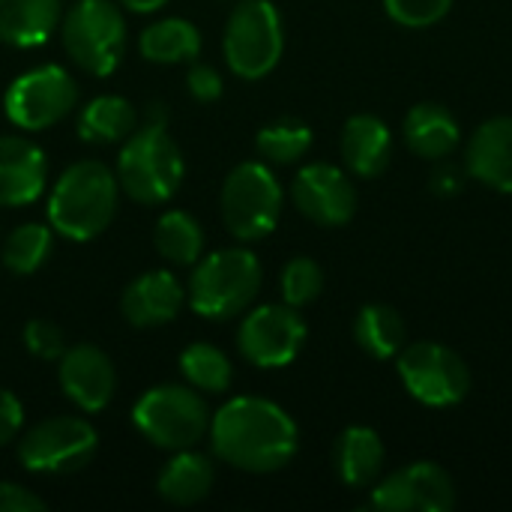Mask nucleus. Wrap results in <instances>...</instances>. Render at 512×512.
<instances>
[{
    "label": "nucleus",
    "instance_id": "f257e3e1",
    "mask_svg": "<svg viewBox=\"0 0 512 512\" xmlns=\"http://www.w3.org/2000/svg\"><path fill=\"white\" fill-rule=\"evenodd\" d=\"M207 435L216 459L246 474H276L300 447V432L291 414L258 396L225 402L216 417H210Z\"/></svg>",
    "mask_w": 512,
    "mask_h": 512
},
{
    "label": "nucleus",
    "instance_id": "f03ea898",
    "mask_svg": "<svg viewBox=\"0 0 512 512\" xmlns=\"http://www.w3.org/2000/svg\"><path fill=\"white\" fill-rule=\"evenodd\" d=\"M117 201V174L96 159H81L57 177L48 195V225L66 240H93L111 225Z\"/></svg>",
    "mask_w": 512,
    "mask_h": 512
},
{
    "label": "nucleus",
    "instance_id": "7ed1b4c3",
    "mask_svg": "<svg viewBox=\"0 0 512 512\" xmlns=\"http://www.w3.org/2000/svg\"><path fill=\"white\" fill-rule=\"evenodd\" d=\"M183 153L162 123L135 129L117 156V183L126 198L144 207L165 204L183 183Z\"/></svg>",
    "mask_w": 512,
    "mask_h": 512
},
{
    "label": "nucleus",
    "instance_id": "20e7f679",
    "mask_svg": "<svg viewBox=\"0 0 512 512\" xmlns=\"http://www.w3.org/2000/svg\"><path fill=\"white\" fill-rule=\"evenodd\" d=\"M261 291V261L249 249L207 255L189 279L192 312L207 321H228L246 312Z\"/></svg>",
    "mask_w": 512,
    "mask_h": 512
},
{
    "label": "nucleus",
    "instance_id": "39448f33",
    "mask_svg": "<svg viewBox=\"0 0 512 512\" xmlns=\"http://www.w3.org/2000/svg\"><path fill=\"white\" fill-rule=\"evenodd\" d=\"M210 408L195 387L162 384L147 390L132 408V426L159 450H189L210 432Z\"/></svg>",
    "mask_w": 512,
    "mask_h": 512
},
{
    "label": "nucleus",
    "instance_id": "423d86ee",
    "mask_svg": "<svg viewBox=\"0 0 512 512\" xmlns=\"http://www.w3.org/2000/svg\"><path fill=\"white\" fill-rule=\"evenodd\" d=\"M60 36L81 72L108 78L123 60L126 21L111 0H78L60 18Z\"/></svg>",
    "mask_w": 512,
    "mask_h": 512
},
{
    "label": "nucleus",
    "instance_id": "0eeeda50",
    "mask_svg": "<svg viewBox=\"0 0 512 512\" xmlns=\"http://www.w3.org/2000/svg\"><path fill=\"white\" fill-rule=\"evenodd\" d=\"M222 48L234 75L246 81L270 75L285 48L279 9L270 0H240L228 15Z\"/></svg>",
    "mask_w": 512,
    "mask_h": 512
},
{
    "label": "nucleus",
    "instance_id": "6e6552de",
    "mask_svg": "<svg viewBox=\"0 0 512 512\" xmlns=\"http://www.w3.org/2000/svg\"><path fill=\"white\" fill-rule=\"evenodd\" d=\"M282 216V186L264 162H240L222 183V222L243 240L255 243L273 234Z\"/></svg>",
    "mask_w": 512,
    "mask_h": 512
},
{
    "label": "nucleus",
    "instance_id": "1a4fd4ad",
    "mask_svg": "<svg viewBox=\"0 0 512 512\" xmlns=\"http://www.w3.org/2000/svg\"><path fill=\"white\" fill-rule=\"evenodd\" d=\"M99 435L84 417H51L36 423L18 441V462L30 474H75L93 462Z\"/></svg>",
    "mask_w": 512,
    "mask_h": 512
},
{
    "label": "nucleus",
    "instance_id": "9d476101",
    "mask_svg": "<svg viewBox=\"0 0 512 512\" xmlns=\"http://www.w3.org/2000/svg\"><path fill=\"white\" fill-rule=\"evenodd\" d=\"M396 369L411 399L429 408L459 405L471 390L468 363L441 342L405 345L396 357Z\"/></svg>",
    "mask_w": 512,
    "mask_h": 512
},
{
    "label": "nucleus",
    "instance_id": "9b49d317",
    "mask_svg": "<svg viewBox=\"0 0 512 512\" xmlns=\"http://www.w3.org/2000/svg\"><path fill=\"white\" fill-rule=\"evenodd\" d=\"M78 99V87L63 66H36L18 75L3 96L6 117L24 132H42L60 123Z\"/></svg>",
    "mask_w": 512,
    "mask_h": 512
},
{
    "label": "nucleus",
    "instance_id": "f8f14e48",
    "mask_svg": "<svg viewBox=\"0 0 512 512\" xmlns=\"http://www.w3.org/2000/svg\"><path fill=\"white\" fill-rule=\"evenodd\" d=\"M306 342V324L300 312L288 303H267L252 309L240 330L237 348L246 363L258 369H282L288 366Z\"/></svg>",
    "mask_w": 512,
    "mask_h": 512
},
{
    "label": "nucleus",
    "instance_id": "ddd939ff",
    "mask_svg": "<svg viewBox=\"0 0 512 512\" xmlns=\"http://www.w3.org/2000/svg\"><path fill=\"white\" fill-rule=\"evenodd\" d=\"M456 507V483L435 462H411L372 489L369 510L450 512Z\"/></svg>",
    "mask_w": 512,
    "mask_h": 512
},
{
    "label": "nucleus",
    "instance_id": "4468645a",
    "mask_svg": "<svg viewBox=\"0 0 512 512\" xmlns=\"http://www.w3.org/2000/svg\"><path fill=\"white\" fill-rule=\"evenodd\" d=\"M291 201L309 222L321 228L348 225L357 213V189L351 177L330 162H312L300 168L291 183Z\"/></svg>",
    "mask_w": 512,
    "mask_h": 512
},
{
    "label": "nucleus",
    "instance_id": "2eb2a0df",
    "mask_svg": "<svg viewBox=\"0 0 512 512\" xmlns=\"http://www.w3.org/2000/svg\"><path fill=\"white\" fill-rule=\"evenodd\" d=\"M57 381L63 396L84 414H99L111 405L117 390V372L105 351L90 342L72 345L57 360Z\"/></svg>",
    "mask_w": 512,
    "mask_h": 512
},
{
    "label": "nucleus",
    "instance_id": "dca6fc26",
    "mask_svg": "<svg viewBox=\"0 0 512 512\" xmlns=\"http://www.w3.org/2000/svg\"><path fill=\"white\" fill-rule=\"evenodd\" d=\"M183 303H186V291L177 282V276L168 270H150L126 285L120 297V312L132 327L150 330V327L171 324L180 315Z\"/></svg>",
    "mask_w": 512,
    "mask_h": 512
},
{
    "label": "nucleus",
    "instance_id": "f3484780",
    "mask_svg": "<svg viewBox=\"0 0 512 512\" xmlns=\"http://www.w3.org/2000/svg\"><path fill=\"white\" fill-rule=\"evenodd\" d=\"M48 159L24 135H0V207H27L45 192Z\"/></svg>",
    "mask_w": 512,
    "mask_h": 512
},
{
    "label": "nucleus",
    "instance_id": "a211bd4d",
    "mask_svg": "<svg viewBox=\"0 0 512 512\" xmlns=\"http://www.w3.org/2000/svg\"><path fill=\"white\" fill-rule=\"evenodd\" d=\"M465 171L483 186L512 195V117H492L474 129Z\"/></svg>",
    "mask_w": 512,
    "mask_h": 512
},
{
    "label": "nucleus",
    "instance_id": "6ab92c4d",
    "mask_svg": "<svg viewBox=\"0 0 512 512\" xmlns=\"http://www.w3.org/2000/svg\"><path fill=\"white\" fill-rule=\"evenodd\" d=\"M342 159L357 177H378L393 159V132L375 114H354L342 126Z\"/></svg>",
    "mask_w": 512,
    "mask_h": 512
},
{
    "label": "nucleus",
    "instance_id": "aec40b11",
    "mask_svg": "<svg viewBox=\"0 0 512 512\" xmlns=\"http://www.w3.org/2000/svg\"><path fill=\"white\" fill-rule=\"evenodd\" d=\"M402 135H405V144L411 147V153H417L420 159H432V162H444L462 141L459 120L441 102L414 105L405 114Z\"/></svg>",
    "mask_w": 512,
    "mask_h": 512
},
{
    "label": "nucleus",
    "instance_id": "412c9836",
    "mask_svg": "<svg viewBox=\"0 0 512 512\" xmlns=\"http://www.w3.org/2000/svg\"><path fill=\"white\" fill-rule=\"evenodd\" d=\"M333 465L348 489H369L384 471V441L369 426H348L333 450Z\"/></svg>",
    "mask_w": 512,
    "mask_h": 512
},
{
    "label": "nucleus",
    "instance_id": "4be33fe9",
    "mask_svg": "<svg viewBox=\"0 0 512 512\" xmlns=\"http://www.w3.org/2000/svg\"><path fill=\"white\" fill-rule=\"evenodd\" d=\"M60 0H0V42L12 48H36L48 42L60 24Z\"/></svg>",
    "mask_w": 512,
    "mask_h": 512
},
{
    "label": "nucleus",
    "instance_id": "5701e85b",
    "mask_svg": "<svg viewBox=\"0 0 512 512\" xmlns=\"http://www.w3.org/2000/svg\"><path fill=\"white\" fill-rule=\"evenodd\" d=\"M213 483H216L213 462L195 453V447H189V450H177L174 459L159 471L156 492L162 501L174 507H192L210 495Z\"/></svg>",
    "mask_w": 512,
    "mask_h": 512
},
{
    "label": "nucleus",
    "instance_id": "b1692460",
    "mask_svg": "<svg viewBox=\"0 0 512 512\" xmlns=\"http://www.w3.org/2000/svg\"><path fill=\"white\" fill-rule=\"evenodd\" d=\"M138 126L135 108L123 96H96L78 114V138L87 144L126 141Z\"/></svg>",
    "mask_w": 512,
    "mask_h": 512
},
{
    "label": "nucleus",
    "instance_id": "393cba45",
    "mask_svg": "<svg viewBox=\"0 0 512 512\" xmlns=\"http://www.w3.org/2000/svg\"><path fill=\"white\" fill-rule=\"evenodd\" d=\"M354 339L375 360H393L408 345L402 315L384 303H369L360 309V315L354 321Z\"/></svg>",
    "mask_w": 512,
    "mask_h": 512
},
{
    "label": "nucleus",
    "instance_id": "a878e982",
    "mask_svg": "<svg viewBox=\"0 0 512 512\" xmlns=\"http://www.w3.org/2000/svg\"><path fill=\"white\" fill-rule=\"evenodd\" d=\"M138 48L150 63H192L201 54V33L186 18H162L141 33Z\"/></svg>",
    "mask_w": 512,
    "mask_h": 512
},
{
    "label": "nucleus",
    "instance_id": "bb28decb",
    "mask_svg": "<svg viewBox=\"0 0 512 512\" xmlns=\"http://www.w3.org/2000/svg\"><path fill=\"white\" fill-rule=\"evenodd\" d=\"M153 243H156V252L168 264L192 267V264H198V258L204 252V231H201V225H198V219L192 213L168 210L156 222Z\"/></svg>",
    "mask_w": 512,
    "mask_h": 512
},
{
    "label": "nucleus",
    "instance_id": "cd10ccee",
    "mask_svg": "<svg viewBox=\"0 0 512 512\" xmlns=\"http://www.w3.org/2000/svg\"><path fill=\"white\" fill-rule=\"evenodd\" d=\"M54 249V228L51 225H39V222H27L18 225L0 249V261L9 273L15 276H30L36 273L48 255Z\"/></svg>",
    "mask_w": 512,
    "mask_h": 512
},
{
    "label": "nucleus",
    "instance_id": "c85d7f7f",
    "mask_svg": "<svg viewBox=\"0 0 512 512\" xmlns=\"http://www.w3.org/2000/svg\"><path fill=\"white\" fill-rule=\"evenodd\" d=\"M255 147H258V153H261L264 162L294 165V162H300L309 153V147H312V129L300 117H279V120L267 123L258 132Z\"/></svg>",
    "mask_w": 512,
    "mask_h": 512
},
{
    "label": "nucleus",
    "instance_id": "c756f323",
    "mask_svg": "<svg viewBox=\"0 0 512 512\" xmlns=\"http://www.w3.org/2000/svg\"><path fill=\"white\" fill-rule=\"evenodd\" d=\"M180 375L201 393H225L234 381L231 360L210 342H195L180 354Z\"/></svg>",
    "mask_w": 512,
    "mask_h": 512
},
{
    "label": "nucleus",
    "instance_id": "7c9ffc66",
    "mask_svg": "<svg viewBox=\"0 0 512 512\" xmlns=\"http://www.w3.org/2000/svg\"><path fill=\"white\" fill-rule=\"evenodd\" d=\"M324 291V270L318 267V261L300 255L291 258L282 270V300L294 309H303L309 303H315Z\"/></svg>",
    "mask_w": 512,
    "mask_h": 512
},
{
    "label": "nucleus",
    "instance_id": "2f4dec72",
    "mask_svg": "<svg viewBox=\"0 0 512 512\" xmlns=\"http://www.w3.org/2000/svg\"><path fill=\"white\" fill-rule=\"evenodd\" d=\"M384 9L402 27H432L453 9V0H384Z\"/></svg>",
    "mask_w": 512,
    "mask_h": 512
},
{
    "label": "nucleus",
    "instance_id": "473e14b6",
    "mask_svg": "<svg viewBox=\"0 0 512 512\" xmlns=\"http://www.w3.org/2000/svg\"><path fill=\"white\" fill-rule=\"evenodd\" d=\"M24 345L27 351L36 357V360H60L63 351H66V339H63V330L54 324V321H45V318H33L27 327H24Z\"/></svg>",
    "mask_w": 512,
    "mask_h": 512
},
{
    "label": "nucleus",
    "instance_id": "72a5a7b5",
    "mask_svg": "<svg viewBox=\"0 0 512 512\" xmlns=\"http://www.w3.org/2000/svg\"><path fill=\"white\" fill-rule=\"evenodd\" d=\"M186 87H189V93H192L198 102H213V99L222 96V75H219L213 66L195 63V60H192L189 75H186Z\"/></svg>",
    "mask_w": 512,
    "mask_h": 512
},
{
    "label": "nucleus",
    "instance_id": "f704fd0d",
    "mask_svg": "<svg viewBox=\"0 0 512 512\" xmlns=\"http://www.w3.org/2000/svg\"><path fill=\"white\" fill-rule=\"evenodd\" d=\"M24 426V408L15 393L0 390V447L12 444Z\"/></svg>",
    "mask_w": 512,
    "mask_h": 512
},
{
    "label": "nucleus",
    "instance_id": "c9c22d12",
    "mask_svg": "<svg viewBox=\"0 0 512 512\" xmlns=\"http://www.w3.org/2000/svg\"><path fill=\"white\" fill-rule=\"evenodd\" d=\"M45 501L18 483H0V512H42Z\"/></svg>",
    "mask_w": 512,
    "mask_h": 512
},
{
    "label": "nucleus",
    "instance_id": "e433bc0d",
    "mask_svg": "<svg viewBox=\"0 0 512 512\" xmlns=\"http://www.w3.org/2000/svg\"><path fill=\"white\" fill-rule=\"evenodd\" d=\"M429 186H432V192H435V195H441V198H453V195H459V192H462V186H465V171H462V168H456V165H450V162H444V165H438V168L432 171Z\"/></svg>",
    "mask_w": 512,
    "mask_h": 512
},
{
    "label": "nucleus",
    "instance_id": "4c0bfd02",
    "mask_svg": "<svg viewBox=\"0 0 512 512\" xmlns=\"http://www.w3.org/2000/svg\"><path fill=\"white\" fill-rule=\"evenodd\" d=\"M129 12H156V9H162L168 0H120Z\"/></svg>",
    "mask_w": 512,
    "mask_h": 512
}]
</instances>
